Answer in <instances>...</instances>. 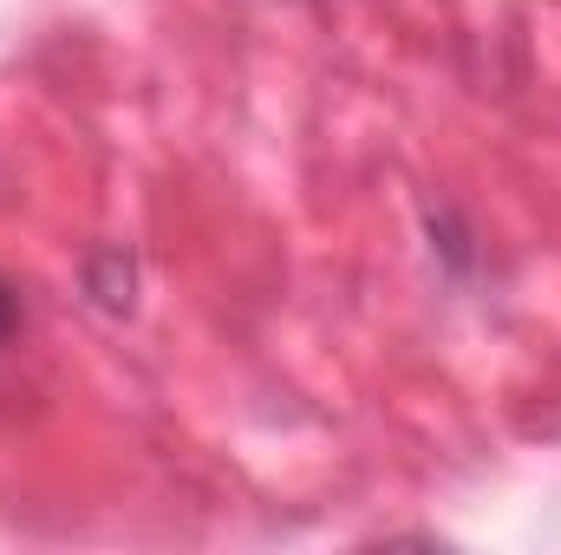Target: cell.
<instances>
[{"instance_id": "cell-1", "label": "cell", "mask_w": 561, "mask_h": 555, "mask_svg": "<svg viewBox=\"0 0 561 555\" xmlns=\"http://www.w3.org/2000/svg\"><path fill=\"white\" fill-rule=\"evenodd\" d=\"M13 327H20V301H13V287L0 281V347L13 340Z\"/></svg>"}]
</instances>
